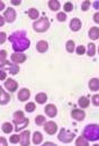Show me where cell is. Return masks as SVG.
I'll list each match as a JSON object with an SVG mask.
<instances>
[{"instance_id": "obj_10", "label": "cell", "mask_w": 99, "mask_h": 146, "mask_svg": "<svg viewBox=\"0 0 99 146\" xmlns=\"http://www.w3.org/2000/svg\"><path fill=\"white\" fill-rule=\"evenodd\" d=\"M5 88H6L8 91L14 92L17 90V88H18V83H17L15 80H13V79H8V80L5 82Z\"/></svg>"}, {"instance_id": "obj_19", "label": "cell", "mask_w": 99, "mask_h": 146, "mask_svg": "<svg viewBox=\"0 0 99 146\" xmlns=\"http://www.w3.org/2000/svg\"><path fill=\"white\" fill-rule=\"evenodd\" d=\"M88 34H89V37H90L92 40L98 39L99 38V28H97V27H91Z\"/></svg>"}, {"instance_id": "obj_8", "label": "cell", "mask_w": 99, "mask_h": 146, "mask_svg": "<svg viewBox=\"0 0 99 146\" xmlns=\"http://www.w3.org/2000/svg\"><path fill=\"white\" fill-rule=\"evenodd\" d=\"M44 129H45V131H46L47 134L54 135V134L56 133V130H58V125H56L54 121H46V123L44 124Z\"/></svg>"}, {"instance_id": "obj_25", "label": "cell", "mask_w": 99, "mask_h": 146, "mask_svg": "<svg viewBox=\"0 0 99 146\" xmlns=\"http://www.w3.org/2000/svg\"><path fill=\"white\" fill-rule=\"evenodd\" d=\"M2 131L5 134H9L13 131V125L10 123H3L2 124Z\"/></svg>"}, {"instance_id": "obj_13", "label": "cell", "mask_w": 99, "mask_h": 146, "mask_svg": "<svg viewBox=\"0 0 99 146\" xmlns=\"http://www.w3.org/2000/svg\"><path fill=\"white\" fill-rule=\"evenodd\" d=\"M29 135H31V131L29 130H24L21 134H20V144L21 145H29Z\"/></svg>"}, {"instance_id": "obj_17", "label": "cell", "mask_w": 99, "mask_h": 146, "mask_svg": "<svg viewBox=\"0 0 99 146\" xmlns=\"http://www.w3.org/2000/svg\"><path fill=\"white\" fill-rule=\"evenodd\" d=\"M70 28H71V31H73V32H78L80 28H81V21H80V19H78V18L72 19L71 23H70Z\"/></svg>"}, {"instance_id": "obj_12", "label": "cell", "mask_w": 99, "mask_h": 146, "mask_svg": "<svg viewBox=\"0 0 99 146\" xmlns=\"http://www.w3.org/2000/svg\"><path fill=\"white\" fill-rule=\"evenodd\" d=\"M44 110H45V113L49 117H51V118L55 117L56 113H58V109H56V107L54 105H47V106H45V109Z\"/></svg>"}, {"instance_id": "obj_6", "label": "cell", "mask_w": 99, "mask_h": 146, "mask_svg": "<svg viewBox=\"0 0 99 146\" xmlns=\"http://www.w3.org/2000/svg\"><path fill=\"white\" fill-rule=\"evenodd\" d=\"M0 68H1L2 71H9V73H11V74H17L19 71V66L17 64L9 63L8 61H5L3 63H1Z\"/></svg>"}, {"instance_id": "obj_20", "label": "cell", "mask_w": 99, "mask_h": 146, "mask_svg": "<svg viewBox=\"0 0 99 146\" xmlns=\"http://www.w3.org/2000/svg\"><path fill=\"white\" fill-rule=\"evenodd\" d=\"M35 100H36V102L37 104H45L46 102V100H47V96L44 93V92H41V93H37L36 94V97H35Z\"/></svg>"}, {"instance_id": "obj_44", "label": "cell", "mask_w": 99, "mask_h": 146, "mask_svg": "<svg viewBox=\"0 0 99 146\" xmlns=\"http://www.w3.org/2000/svg\"><path fill=\"white\" fill-rule=\"evenodd\" d=\"M5 24V18L3 17H0V26H2Z\"/></svg>"}, {"instance_id": "obj_29", "label": "cell", "mask_w": 99, "mask_h": 146, "mask_svg": "<svg viewBox=\"0 0 99 146\" xmlns=\"http://www.w3.org/2000/svg\"><path fill=\"white\" fill-rule=\"evenodd\" d=\"M96 53V47H95V44H92V43H90L89 45H88V55L89 56H94Z\"/></svg>"}, {"instance_id": "obj_3", "label": "cell", "mask_w": 99, "mask_h": 146, "mask_svg": "<svg viewBox=\"0 0 99 146\" xmlns=\"http://www.w3.org/2000/svg\"><path fill=\"white\" fill-rule=\"evenodd\" d=\"M13 121H14V124H15V130H16V131L24 129L25 127H27V125L29 124V119L24 116L23 111H16V112L14 113Z\"/></svg>"}, {"instance_id": "obj_42", "label": "cell", "mask_w": 99, "mask_h": 146, "mask_svg": "<svg viewBox=\"0 0 99 146\" xmlns=\"http://www.w3.org/2000/svg\"><path fill=\"white\" fill-rule=\"evenodd\" d=\"M94 8L99 9V1H95V2H94Z\"/></svg>"}, {"instance_id": "obj_4", "label": "cell", "mask_w": 99, "mask_h": 146, "mask_svg": "<svg viewBox=\"0 0 99 146\" xmlns=\"http://www.w3.org/2000/svg\"><path fill=\"white\" fill-rule=\"evenodd\" d=\"M33 27H34V31L37 32V33H44L49 29L50 27V21L46 17H42L39 20H36L34 24H33Z\"/></svg>"}, {"instance_id": "obj_14", "label": "cell", "mask_w": 99, "mask_h": 146, "mask_svg": "<svg viewBox=\"0 0 99 146\" xmlns=\"http://www.w3.org/2000/svg\"><path fill=\"white\" fill-rule=\"evenodd\" d=\"M29 97H31V92H29L28 89H26V88L21 89L18 92V99H19L20 101H26V100L29 99Z\"/></svg>"}, {"instance_id": "obj_41", "label": "cell", "mask_w": 99, "mask_h": 146, "mask_svg": "<svg viewBox=\"0 0 99 146\" xmlns=\"http://www.w3.org/2000/svg\"><path fill=\"white\" fill-rule=\"evenodd\" d=\"M11 3H13V5H15V6H18V5H20V1L19 0H13V1H11Z\"/></svg>"}, {"instance_id": "obj_5", "label": "cell", "mask_w": 99, "mask_h": 146, "mask_svg": "<svg viewBox=\"0 0 99 146\" xmlns=\"http://www.w3.org/2000/svg\"><path fill=\"white\" fill-rule=\"evenodd\" d=\"M74 136H76V135H74L73 133H71V131H69V130L62 128V129L60 130L59 141L62 142V143H71V142L73 141Z\"/></svg>"}, {"instance_id": "obj_33", "label": "cell", "mask_w": 99, "mask_h": 146, "mask_svg": "<svg viewBox=\"0 0 99 146\" xmlns=\"http://www.w3.org/2000/svg\"><path fill=\"white\" fill-rule=\"evenodd\" d=\"M91 100H92V104H94L96 107H99V94H95V96H92Z\"/></svg>"}, {"instance_id": "obj_9", "label": "cell", "mask_w": 99, "mask_h": 146, "mask_svg": "<svg viewBox=\"0 0 99 146\" xmlns=\"http://www.w3.org/2000/svg\"><path fill=\"white\" fill-rule=\"evenodd\" d=\"M10 58H11L13 63H15V64H19V63H23V62L26 61V55L23 54V53H17V52H15L14 54H11Z\"/></svg>"}, {"instance_id": "obj_27", "label": "cell", "mask_w": 99, "mask_h": 146, "mask_svg": "<svg viewBox=\"0 0 99 146\" xmlns=\"http://www.w3.org/2000/svg\"><path fill=\"white\" fill-rule=\"evenodd\" d=\"M65 46H66V51L69 53H72L74 51V42L73 40H68Z\"/></svg>"}, {"instance_id": "obj_38", "label": "cell", "mask_w": 99, "mask_h": 146, "mask_svg": "<svg viewBox=\"0 0 99 146\" xmlns=\"http://www.w3.org/2000/svg\"><path fill=\"white\" fill-rule=\"evenodd\" d=\"M0 36H1V38H0V43L2 44V43H5V40H6V33L2 32V33L0 34Z\"/></svg>"}, {"instance_id": "obj_47", "label": "cell", "mask_w": 99, "mask_h": 146, "mask_svg": "<svg viewBox=\"0 0 99 146\" xmlns=\"http://www.w3.org/2000/svg\"><path fill=\"white\" fill-rule=\"evenodd\" d=\"M98 52H99V47H98Z\"/></svg>"}, {"instance_id": "obj_46", "label": "cell", "mask_w": 99, "mask_h": 146, "mask_svg": "<svg viewBox=\"0 0 99 146\" xmlns=\"http://www.w3.org/2000/svg\"><path fill=\"white\" fill-rule=\"evenodd\" d=\"M3 7H5V5H3V2H1V3H0V8L3 9Z\"/></svg>"}, {"instance_id": "obj_23", "label": "cell", "mask_w": 99, "mask_h": 146, "mask_svg": "<svg viewBox=\"0 0 99 146\" xmlns=\"http://www.w3.org/2000/svg\"><path fill=\"white\" fill-rule=\"evenodd\" d=\"M49 7H50L51 10H59L61 5H60L59 1H56V0H50L49 1Z\"/></svg>"}, {"instance_id": "obj_24", "label": "cell", "mask_w": 99, "mask_h": 146, "mask_svg": "<svg viewBox=\"0 0 99 146\" xmlns=\"http://www.w3.org/2000/svg\"><path fill=\"white\" fill-rule=\"evenodd\" d=\"M78 104H79V106L81 108H87L89 106V99L87 97H81V98H79Z\"/></svg>"}, {"instance_id": "obj_22", "label": "cell", "mask_w": 99, "mask_h": 146, "mask_svg": "<svg viewBox=\"0 0 99 146\" xmlns=\"http://www.w3.org/2000/svg\"><path fill=\"white\" fill-rule=\"evenodd\" d=\"M42 142H43V136H42V134H41L40 131H35L34 135H33V143L36 144V145H39Z\"/></svg>"}, {"instance_id": "obj_43", "label": "cell", "mask_w": 99, "mask_h": 146, "mask_svg": "<svg viewBox=\"0 0 99 146\" xmlns=\"http://www.w3.org/2000/svg\"><path fill=\"white\" fill-rule=\"evenodd\" d=\"M0 141H1V144H2V145H7V142H6V139H5L3 137H1Z\"/></svg>"}, {"instance_id": "obj_18", "label": "cell", "mask_w": 99, "mask_h": 146, "mask_svg": "<svg viewBox=\"0 0 99 146\" xmlns=\"http://www.w3.org/2000/svg\"><path fill=\"white\" fill-rule=\"evenodd\" d=\"M0 94H1V98H0V104L1 105H6L7 102H9L10 97H9L8 93H6V92L3 91L2 88H0Z\"/></svg>"}, {"instance_id": "obj_16", "label": "cell", "mask_w": 99, "mask_h": 146, "mask_svg": "<svg viewBox=\"0 0 99 146\" xmlns=\"http://www.w3.org/2000/svg\"><path fill=\"white\" fill-rule=\"evenodd\" d=\"M47 48H49V44H47V42H45V40H40V42L36 44V50H37L40 53H45V52L47 51Z\"/></svg>"}, {"instance_id": "obj_21", "label": "cell", "mask_w": 99, "mask_h": 146, "mask_svg": "<svg viewBox=\"0 0 99 146\" xmlns=\"http://www.w3.org/2000/svg\"><path fill=\"white\" fill-rule=\"evenodd\" d=\"M27 15L31 19H37L40 16V13L36 8H31L28 11H27Z\"/></svg>"}, {"instance_id": "obj_45", "label": "cell", "mask_w": 99, "mask_h": 146, "mask_svg": "<svg viewBox=\"0 0 99 146\" xmlns=\"http://www.w3.org/2000/svg\"><path fill=\"white\" fill-rule=\"evenodd\" d=\"M44 145H47V146H52V145H55L54 143H50V142H47V143H45Z\"/></svg>"}, {"instance_id": "obj_36", "label": "cell", "mask_w": 99, "mask_h": 146, "mask_svg": "<svg viewBox=\"0 0 99 146\" xmlns=\"http://www.w3.org/2000/svg\"><path fill=\"white\" fill-rule=\"evenodd\" d=\"M89 7H90V1H88V0L84 1V2L81 5V9H82V10H88Z\"/></svg>"}, {"instance_id": "obj_7", "label": "cell", "mask_w": 99, "mask_h": 146, "mask_svg": "<svg viewBox=\"0 0 99 146\" xmlns=\"http://www.w3.org/2000/svg\"><path fill=\"white\" fill-rule=\"evenodd\" d=\"M3 18L8 23H14L16 19V11L14 8H7V10L3 13Z\"/></svg>"}, {"instance_id": "obj_34", "label": "cell", "mask_w": 99, "mask_h": 146, "mask_svg": "<svg viewBox=\"0 0 99 146\" xmlns=\"http://www.w3.org/2000/svg\"><path fill=\"white\" fill-rule=\"evenodd\" d=\"M56 18L59 21H65V19H66V15L64 14V13H59L58 15H56Z\"/></svg>"}, {"instance_id": "obj_39", "label": "cell", "mask_w": 99, "mask_h": 146, "mask_svg": "<svg viewBox=\"0 0 99 146\" xmlns=\"http://www.w3.org/2000/svg\"><path fill=\"white\" fill-rule=\"evenodd\" d=\"M94 20H95V23L99 24V13H96V14L94 15Z\"/></svg>"}, {"instance_id": "obj_37", "label": "cell", "mask_w": 99, "mask_h": 146, "mask_svg": "<svg viewBox=\"0 0 99 146\" xmlns=\"http://www.w3.org/2000/svg\"><path fill=\"white\" fill-rule=\"evenodd\" d=\"M6 55H7V52H6L5 50H2V51L0 52V57H1V61H0V64H1V63H3V62L6 61Z\"/></svg>"}, {"instance_id": "obj_15", "label": "cell", "mask_w": 99, "mask_h": 146, "mask_svg": "<svg viewBox=\"0 0 99 146\" xmlns=\"http://www.w3.org/2000/svg\"><path fill=\"white\" fill-rule=\"evenodd\" d=\"M89 89L91 91H98L99 90V79L92 78L89 81Z\"/></svg>"}, {"instance_id": "obj_35", "label": "cell", "mask_w": 99, "mask_h": 146, "mask_svg": "<svg viewBox=\"0 0 99 146\" xmlns=\"http://www.w3.org/2000/svg\"><path fill=\"white\" fill-rule=\"evenodd\" d=\"M84 52H86V48H84V46L80 45V46H78V47H77V54H78V55L84 54Z\"/></svg>"}, {"instance_id": "obj_1", "label": "cell", "mask_w": 99, "mask_h": 146, "mask_svg": "<svg viewBox=\"0 0 99 146\" xmlns=\"http://www.w3.org/2000/svg\"><path fill=\"white\" fill-rule=\"evenodd\" d=\"M9 40L13 44L14 51L17 53L26 51L31 45V40L27 38V34L24 31H17V32L13 33L9 36Z\"/></svg>"}, {"instance_id": "obj_31", "label": "cell", "mask_w": 99, "mask_h": 146, "mask_svg": "<svg viewBox=\"0 0 99 146\" xmlns=\"http://www.w3.org/2000/svg\"><path fill=\"white\" fill-rule=\"evenodd\" d=\"M63 9L68 13V11H72V9H73V5L71 3V2H65L64 3V6H63Z\"/></svg>"}, {"instance_id": "obj_11", "label": "cell", "mask_w": 99, "mask_h": 146, "mask_svg": "<svg viewBox=\"0 0 99 146\" xmlns=\"http://www.w3.org/2000/svg\"><path fill=\"white\" fill-rule=\"evenodd\" d=\"M71 116H72V118H74L76 120H78V121H82V120L84 119V117H86V113H84V111H83V110L73 109L72 110V112H71Z\"/></svg>"}, {"instance_id": "obj_30", "label": "cell", "mask_w": 99, "mask_h": 146, "mask_svg": "<svg viewBox=\"0 0 99 146\" xmlns=\"http://www.w3.org/2000/svg\"><path fill=\"white\" fill-rule=\"evenodd\" d=\"M25 109L28 112H33L35 110V104L34 102H28L26 106H25Z\"/></svg>"}, {"instance_id": "obj_40", "label": "cell", "mask_w": 99, "mask_h": 146, "mask_svg": "<svg viewBox=\"0 0 99 146\" xmlns=\"http://www.w3.org/2000/svg\"><path fill=\"white\" fill-rule=\"evenodd\" d=\"M1 74H0V80H5L6 79V71H2L1 70Z\"/></svg>"}, {"instance_id": "obj_32", "label": "cell", "mask_w": 99, "mask_h": 146, "mask_svg": "<svg viewBox=\"0 0 99 146\" xmlns=\"http://www.w3.org/2000/svg\"><path fill=\"white\" fill-rule=\"evenodd\" d=\"M9 141H10V143H13V144L18 143V142H20V135H13Z\"/></svg>"}, {"instance_id": "obj_28", "label": "cell", "mask_w": 99, "mask_h": 146, "mask_svg": "<svg viewBox=\"0 0 99 146\" xmlns=\"http://www.w3.org/2000/svg\"><path fill=\"white\" fill-rule=\"evenodd\" d=\"M35 124L36 125H43V124H45V117L44 116H42V115H39V116H36L35 117Z\"/></svg>"}, {"instance_id": "obj_26", "label": "cell", "mask_w": 99, "mask_h": 146, "mask_svg": "<svg viewBox=\"0 0 99 146\" xmlns=\"http://www.w3.org/2000/svg\"><path fill=\"white\" fill-rule=\"evenodd\" d=\"M88 142H89V141H88V139H87V138H86V137L82 135L81 137H79V138L76 141V145H78V146H81V145L87 146V145H88Z\"/></svg>"}, {"instance_id": "obj_2", "label": "cell", "mask_w": 99, "mask_h": 146, "mask_svg": "<svg viewBox=\"0 0 99 146\" xmlns=\"http://www.w3.org/2000/svg\"><path fill=\"white\" fill-rule=\"evenodd\" d=\"M88 141L90 142H95L99 139V126L96 124H90L87 125L86 128L83 129V134H82Z\"/></svg>"}]
</instances>
